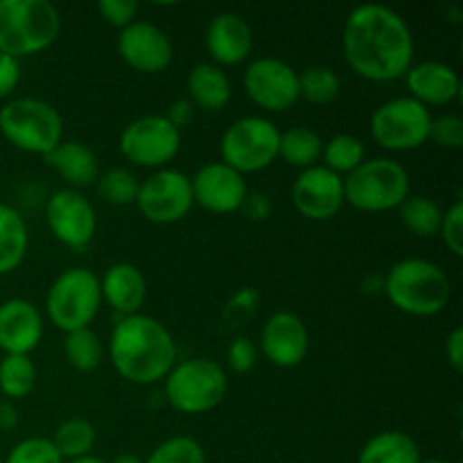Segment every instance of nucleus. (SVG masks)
I'll return each instance as SVG.
<instances>
[{"instance_id":"nucleus-1","label":"nucleus","mask_w":463,"mask_h":463,"mask_svg":"<svg viewBox=\"0 0 463 463\" xmlns=\"http://www.w3.org/2000/svg\"><path fill=\"white\" fill-rule=\"evenodd\" d=\"M344 57L364 80H398L411 68L414 36L405 18L387 5H360L344 23Z\"/></svg>"},{"instance_id":"nucleus-2","label":"nucleus","mask_w":463,"mask_h":463,"mask_svg":"<svg viewBox=\"0 0 463 463\" xmlns=\"http://www.w3.org/2000/svg\"><path fill=\"white\" fill-rule=\"evenodd\" d=\"M109 357L118 373L134 384L165 380L176 362V344L170 330L147 315L122 317L109 339Z\"/></svg>"},{"instance_id":"nucleus-3","label":"nucleus","mask_w":463,"mask_h":463,"mask_svg":"<svg viewBox=\"0 0 463 463\" xmlns=\"http://www.w3.org/2000/svg\"><path fill=\"white\" fill-rule=\"evenodd\" d=\"M383 289L389 301L411 317H434L450 303V279L425 258H405L387 271Z\"/></svg>"},{"instance_id":"nucleus-4","label":"nucleus","mask_w":463,"mask_h":463,"mask_svg":"<svg viewBox=\"0 0 463 463\" xmlns=\"http://www.w3.org/2000/svg\"><path fill=\"white\" fill-rule=\"evenodd\" d=\"M61 30L57 7L48 0H0V52L14 59L50 48Z\"/></svg>"},{"instance_id":"nucleus-5","label":"nucleus","mask_w":463,"mask_h":463,"mask_svg":"<svg viewBox=\"0 0 463 463\" xmlns=\"http://www.w3.org/2000/svg\"><path fill=\"white\" fill-rule=\"evenodd\" d=\"M410 197V172L393 158H369L344 179V202L364 213H384Z\"/></svg>"},{"instance_id":"nucleus-6","label":"nucleus","mask_w":463,"mask_h":463,"mask_svg":"<svg viewBox=\"0 0 463 463\" xmlns=\"http://www.w3.org/2000/svg\"><path fill=\"white\" fill-rule=\"evenodd\" d=\"M0 131L14 147L48 156L61 143L63 120L43 99L16 98L0 109Z\"/></svg>"},{"instance_id":"nucleus-7","label":"nucleus","mask_w":463,"mask_h":463,"mask_svg":"<svg viewBox=\"0 0 463 463\" xmlns=\"http://www.w3.org/2000/svg\"><path fill=\"white\" fill-rule=\"evenodd\" d=\"M229 380L217 362L193 357L172 366L165 375V398L181 414H206L226 396Z\"/></svg>"},{"instance_id":"nucleus-8","label":"nucleus","mask_w":463,"mask_h":463,"mask_svg":"<svg viewBox=\"0 0 463 463\" xmlns=\"http://www.w3.org/2000/svg\"><path fill=\"white\" fill-rule=\"evenodd\" d=\"M99 306H102L99 279L86 267L61 271L45 297L50 321L63 333L89 328Z\"/></svg>"},{"instance_id":"nucleus-9","label":"nucleus","mask_w":463,"mask_h":463,"mask_svg":"<svg viewBox=\"0 0 463 463\" xmlns=\"http://www.w3.org/2000/svg\"><path fill=\"white\" fill-rule=\"evenodd\" d=\"M279 143L280 131L271 120L262 116L240 118L222 136V163L240 175L260 172L279 158Z\"/></svg>"},{"instance_id":"nucleus-10","label":"nucleus","mask_w":463,"mask_h":463,"mask_svg":"<svg viewBox=\"0 0 463 463\" xmlns=\"http://www.w3.org/2000/svg\"><path fill=\"white\" fill-rule=\"evenodd\" d=\"M432 113L414 98H393L371 116V136L389 152H410L430 138Z\"/></svg>"},{"instance_id":"nucleus-11","label":"nucleus","mask_w":463,"mask_h":463,"mask_svg":"<svg viewBox=\"0 0 463 463\" xmlns=\"http://www.w3.org/2000/svg\"><path fill=\"white\" fill-rule=\"evenodd\" d=\"M179 149L181 131L165 116L136 118L120 134L122 156L136 165L163 167Z\"/></svg>"},{"instance_id":"nucleus-12","label":"nucleus","mask_w":463,"mask_h":463,"mask_svg":"<svg viewBox=\"0 0 463 463\" xmlns=\"http://www.w3.org/2000/svg\"><path fill=\"white\" fill-rule=\"evenodd\" d=\"M136 203L145 220L154 224H175L188 215L194 203L190 176L181 170L161 167L140 184Z\"/></svg>"},{"instance_id":"nucleus-13","label":"nucleus","mask_w":463,"mask_h":463,"mask_svg":"<svg viewBox=\"0 0 463 463\" xmlns=\"http://www.w3.org/2000/svg\"><path fill=\"white\" fill-rule=\"evenodd\" d=\"M244 90L265 111H285L294 107L298 95V72L279 57H260L244 72Z\"/></svg>"},{"instance_id":"nucleus-14","label":"nucleus","mask_w":463,"mask_h":463,"mask_svg":"<svg viewBox=\"0 0 463 463\" xmlns=\"http://www.w3.org/2000/svg\"><path fill=\"white\" fill-rule=\"evenodd\" d=\"M45 222L54 238L66 247L81 251L89 247L98 231V217L89 199L72 188H61L48 199Z\"/></svg>"},{"instance_id":"nucleus-15","label":"nucleus","mask_w":463,"mask_h":463,"mask_svg":"<svg viewBox=\"0 0 463 463\" xmlns=\"http://www.w3.org/2000/svg\"><path fill=\"white\" fill-rule=\"evenodd\" d=\"M292 203L307 220H330L346 203L344 202V179L324 165L301 170V175L292 184Z\"/></svg>"},{"instance_id":"nucleus-16","label":"nucleus","mask_w":463,"mask_h":463,"mask_svg":"<svg viewBox=\"0 0 463 463\" xmlns=\"http://www.w3.org/2000/svg\"><path fill=\"white\" fill-rule=\"evenodd\" d=\"M118 52L127 66L147 75L165 71L175 57L170 36L147 21H134L122 27L118 36Z\"/></svg>"},{"instance_id":"nucleus-17","label":"nucleus","mask_w":463,"mask_h":463,"mask_svg":"<svg viewBox=\"0 0 463 463\" xmlns=\"http://www.w3.org/2000/svg\"><path fill=\"white\" fill-rule=\"evenodd\" d=\"M190 185H193L194 202L206 211L217 213V215L240 211L249 194L244 175H240L222 161L206 163L203 167H199L190 179Z\"/></svg>"},{"instance_id":"nucleus-18","label":"nucleus","mask_w":463,"mask_h":463,"mask_svg":"<svg viewBox=\"0 0 463 463\" xmlns=\"http://www.w3.org/2000/svg\"><path fill=\"white\" fill-rule=\"evenodd\" d=\"M310 335L298 315L288 310L274 312L260 333V348L267 360L279 369H294L307 355Z\"/></svg>"},{"instance_id":"nucleus-19","label":"nucleus","mask_w":463,"mask_h":463,"mask_svg":"<svg viewBox=\"0 0 463 463\" xmlns=\"http://www.w3.org/2000/svg\"><path fill=\"white\" fill-rule=\"evenodd\" d=\"M43 337V319L34 303L7 298L0 303V348L5 355H30Z\"/></svg>"},{"instance_id":"nucleus-20","label":"nucleus","mask_w":463,"mask_h":463,"mask_svg":"<svg viewBox=\"0 0 463 463\" xmlns=\"http://www.w3.org/2000/svg\"><path fill=\"white\" fill-rule=\"evenodd\" d=\"M206 48L217 63L235 66L251 54L253 32L249 23L235 12H222L208 23Z\"/></svg>"},{"instance_id":"nucleus-21","label":"nucleus","mask_w":463,"mask_h":463,"mask_svg":"<svg viewBox=\"0 0 463 463\" xmlns=\"http://www.w3.org/2000/svg\"><path fill=\"white\" fill-rule=\"evenodd\" d=\"M405 81L411 93L410 98L423 107L450 104L459 95V75L455 68L443 61L416 63L405 72Z\"/></svg>"},{"instance_id":"nucleus-22","label":"nucleus","mask_w":463,"mask_h":463,"mask_svg":"<svg viewBox=\"0 0 463 463\" xmlns=\"http://www.w3.org/2000/svg\"><path fill=\"white\" fill-rule=\"evenodd\" d=\"M99 292H102V301H107L111 310L131 317L138 315L140 306L145 303L147 283H145L143 271L136 265L116 262L104 271L99 280Z\"/></svg>"},{"instance_id":"nucleus-23","label":"nucleus","mask_w":463,"mask_h":463,"mask_svg":"<svg viewBox=\"0 0 463 463\" xmlns=\"http://www.w3.org/2000/svg\"><path fill=\"white\" fill-rule=\"evenodd\" d=\"M45 163L61 176L66 184L75 188H86L95 184L99 176V161L89 145L80 140H61L48 156Z\"/></svg>"},{"instance_id":"nucleus-24","label":"nucleus","mask_w":463,"mask_h":463,"mask_svg":"<svg viewBox=\"0 0 463 463\" xmlns=\"http://www.w3.org/2000/svg\"><path fill=\"white\" fill-rule=\"evenodd\" d=\"M190 102L203 111H222L231 99V81L220 66L213 63H197L188 72Z\"/></svg>"},{"instance_id":"nucleus-25","label":"nucleus","mask_w":463,"mask_h":463,"mask_svg":"<svg viewBox=\"0 0 463 463\" xmlns=\"http://www.w3.org/2000/svg\"><path fill=\"white\" fill-rule=\"evenodd\" d=\"M357 463H420L419 443L401 430H384L364 443Z\"/></svg>"},{"instance_id":"nucleus-26","label":"nucleus","mask_w":463,"mask_h":463,"mask_svg":"<svg viewBox=\"0 0 463 463\" xmlns=\"http://www.w3.org/2000/svg\"><path fill=\"white\" fill-rule=\"evenodd\" d=\"M30 244L25 220L16 208L0 203V276L9 274L23 262Z\"/></svg>"},{"instance_id":"nucleus-27","label":"nucleus","mask_w":463,"mask_h":463,"mask_svg":"<svg viewBox=\"0 0 463 463\" xmlns=\"http://www.w3.org/2000/svg\"><path fill=\"white\" fill-rule=\"evenodd\" d=\"M321 152H324V140L310 127H292L280 134L279 156L292 167L307 170L319 161Z\"/></svg>"},{"instance_id":"nucleus-28","label":"nucleus","mask_w":463,"mask_h":463,"mask_svg":"<svg viewBox=\"0 0 463 463\" xmlns=\"http://www.w3.org/2000/svg\"><path fill=\"white\" fill-rule=\"evenodd\" d=\"M398 211H401V222L405 224V229L411 231L414 235H419V238L439 235L443 211L434 199L423 197V194H410L398 206Z\"/></svg>"},{"instance_id":"nucleus-29","label":"nucleus","mask_w":463,"mask_h":463,"mask_svg":"<svg viewBox=\"0 0 463 463\" xmlns=\"http://www.w3.org/2000/svg\"><path fill=\"white\" fill-rule=\"evenodd\" d=\"M54 450L59 452L63 461L77 459V457L90 455L95 446V428L81 416H72V419L63 420L57 428L54 437L50 439Z\"/></svg>"},{"instance_id":"nucleus-30","label":"nucleus","mask_w":463,"mask_h":463,"mask_svg":"<svg viewBox=\"0 0 463 463\" xmlns=\"http://www.w3.org/2000/svg\"><path fill=\"white\" fill-rule=\"evenodd\" d=\"M321 158L326 161L324 167H328L335 175H351L355 167H360L366 161V149L360 138L351 134H337L324 143Z\"/></svg>"},{"instance_id":"nucleus-31","label":"nucleus","mask_w":463,"mask_h":463,"mask_svg":"<svg viewBox=\"0 0 463 463\" xmlns=\"http://www.w3.org/2000/svg\"><path fill=\"white\" fill-rule=\"evenodd\" d=\"M63 353H66V360L72 369L81 371V373H90V371L98 369L99 362H102L104 348L93 330L81 328L66 333Z\"/></svg>"},{"instance_id":"nucleus-32","label":"nucleus","mask_w":463,"mask_h":463,"mask_svg":"<svg viewBox=\"0 0 463 463\" xmlns=\"http://www.w3.org/2000/svg\"><path fill=\"white\" fill-rule=\"evenodd\" d=\"M140 181L127 167H109V170L99 172L98 181H95V190L99 197L111 206H129L136 203L138 197Z\"/></svg>"},{"instance_id":"nucleus-33","label":"nucleus","mask_w":463,"mask_h":463,"mask_svg":"<svg viewBox=\"0 0 463 463\" xmlns=\"http://www.w3.org/2000/svg\"><path fill=\"white\" fill-rule=\"evenodd\" d=\"M36 384V366L30 355H5L0 362V392L12 401L25 398Z\"/></svg>"},{"instance_id":"nucleus-34","label":"nucleus","mask_w":463,"mask_h":463,"mask_svg":"<svg viewBox=\"0 0 463 463\" xmlns=\"http://www.w3.org/2000/svg\"><path fill=\"white\" fill-rule=\"evenodd\" d=\"M342 81L328 66H310L298 75V95L312 104H330L337 99Z\"/></svg>"},{"instance_id":"nucleus-35","label":"nucleus","mask_w":463,"mask_h":463,"mask_svg":"<svg viewBox=\"0 0 463 463\" xmlns=\"http://www.w3.org/2000/svg\"><path fill=\"white\" fill-rule=\"evenodd\" d=\"M145 463H206V452L197 439L181 434L154 448Z\"/></svg>"},{"instance_id":"nucleus-36","label":"nucleus","mask_w":463,"mask_h":463,"mask_svg":"<svg viewBox=\"0 0 463 463\" xmlns=\"http://www.w3.org/2000/svg\"><path fill=\"white\" fill-rule=\"evenodd\" d=\"M5 463H63L59 452L54 450L52 441L50 439L32 437L23 439L21 443L12 448V452L7 455Z\"/></svg>"},{"instance_id":"nucleus-37","label":"nucleus","mask_w":463,"mask_h":463,"mask_svg":"<svg viewBox=\"0 0 463 463\" xmlns=\"http://www.w3.org/2000/svg\"><path fill=\"white\" fill-rule=\"evenodd\" d=\"M430 138L443 149H461L463 145V120L459 116L432 118Z\"/></svg>"},{"instance_id":"nucleus-38","label":"nucleus","mask_w":463,"mask_h":463,"mask_svg":"<svg viewBox=\"0 0 463 463\" xmlns=\"http://www.w3.org/2000/svg\"><path fill=\"white\" fill-rule=\"evenodd\" d=\"M439 235H441L446 247L450 249L455 256H461L463 253V202L461 199H457V202L443 213Z\"/></svg>"},{"instance_id":"nucleus-39","label":"nucleus","mask_w":463,"mask_h":463,"mask_svg":"<svg viewBox=\"0 0 463 463\" xmlns=\"http://www.w3.org/2000/svg\"><path fill=\"white\" fill-rule=\"evenodd\" d=\"M226 360L235 373H249L258 362V348L249 337H235L226 351Z\"/></svg>"},{"instance_id":"nucleus-40","label":"nucleus","mask_w":463,"mask_h":463,"mask_svg":"<svg viewBox=\"0 0 463 463\" xmlns=\"http://www.w3.org/2000/svg\"><path fill=\"white\" fill-rule=\"evenodd\" d=\"M98 12L102 14L104 21L122 30V27H127L129 23L136 21L138 3H136V0H99Z\"/></svg>"},{"instance_id":"nucleus-41","label":"nucleus","mask_w":463,"mask_h":463,"mask_svg":"<svg viewBox=\"0 0 463 463\" xmlns=\"http://www.w3.org/2000/svg\"><path fill=\"white\" fill-rule=\"evenodd\" d=\"M18 81H21V63H18V59L0 52V99L12 95Z\"/></svg>"},{"instance_id":"nucleus-42","label":"nucleus","mask_w":463,"mask_h":463,"mask_svg":"<svg viewBox=\"0 0 463 463\" xmlns=\"http://www.w3.org/2000/svg\"><path fill=\"white\" fill-rule=\"evenodd\" d=\"M165 118L181 131V127L190 125L194 120V104L190 99H176V102L170 104Z\"/></svg>"},{"instance_id":"nucleus-43","label":"nucleus","mask_w":463,"mask_h":463,"mask_svg":"<svg viewBox=\"0 0 463 463\" xmlns=\"http://www.w3.org/2000/svg\"><path fill=\"white\" fill-rule=\"evenodd\" d=\"M446 357L457 373L463 371V328H455L446 339Z\"/></svg>"},{"instance_id":"nucleus-44","label":"nucleus","mask_w":463,"mask_h":463,"mask_svg":"<svg viewBox=\"0 0 463 463\" xmlns=\"http://www.w3.org/2000/svg\"><path fill=\"white\" fill-rule=\"evenodd\" d=\"M242 211L247 213L251 220H267L271 213V203L269 199L262 197V194H247L242 203Z\"/></svg>"},{"instance_id":"nucleus-45","label":"nucleus","mask_w":463,"mask_h":463,"mask_svg":"<svg viewBox=\"0 0 463 463\" xmlns=\"http://www.w3.org/2000/svg\"><path fill=\"white\" fill-rule=\"evenodd\" d=\"M16 423H18L16 407H14L9 401H0V430H12L16 428Z\"/></svg>"},{"instance_id":"nucleus-46","label":"nucleus","mask_w":463,"mask_h":463,"mask_svg":"<svg viewBox=\"0 0 463 463\" xmlns=\"http://www.w3.org/2000/svg\"><path fill=\"white\" fill-rule=\"evenodd\" d=\"M111 463H145V461L140 459L138 455H129V452H125V455H118Z\"/></svg>"},{"instance_id":"nucleus-47","label":"nucleus","mask_w":463,"mask_h":463,"mask_svg":"<svg viewBox=\"0 0 463 463\" xmlns=\"http://www.w3.org/2000/svg\"><path fill=\"white\" fill-rule=\"evenodd\" d=\"M63 463H104L99 457H93V455H84V457H77V459H71V461H63Z\"/></svg>"},{"instance_id":"nucleus-48","label":"nucleus","mask_w":463,"mask_h":463,"mask_svg":"<svg viewBox=\"0 0 463 463\" xmlns=\"http://www.w3.org/2000/svg\"><path fill=\"white\" fill-rule=\"evenodd\" d=\"M420 463H448V461H441V459H432V461H420Z\"/></svg>"},{"instance_id":"nucleus-49","label":"nucleus","mask_w":463,"mask_h":463,"mask_svg":"<svg viewBox=\"0 0 463 463\" xmlns=\"http://www.w3.org/2000/svg\"><path fill=\"white\" fill-rule=\"evenodd\" d=\"M0 463H5V461H3V459H0Z\"/></svg>"}]
</instances>
